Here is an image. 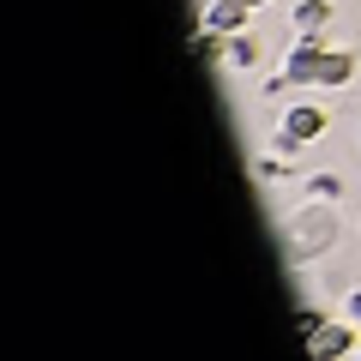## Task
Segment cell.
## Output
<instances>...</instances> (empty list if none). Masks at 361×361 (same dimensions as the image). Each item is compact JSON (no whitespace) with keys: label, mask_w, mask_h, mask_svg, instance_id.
I'll return each instance as SVG.
<instances>
[{"label":"cell","mask_w":361,"mask_h":361,"mask_svg":"<svg viewBox=\"0 0 361 361\" xmlns=\"http://www.w3.org/2000/svg\"><path fill=\"white\" fill-rule=\"evenodd\" d=\"M325 127H331V115H325V103H313V97H295V103L277 115V151L283 157H295V151H307V145H319L325 139Z\"/></svg>","instance_id":"cell-1"},{"label":"cell","mask_w":361,"mask_h":361,"mask_svg":"<svg viewBox=\"0 0 361 361\" xmlns=\"http://www.w3.org/2000/svg\"><path fill=\"white\" fill-rule=\"evenodd\" d=\"M325 42H337V37H295V42L283 49L277 73L289 78V90H313V78H319V61H325Z\"/></svg>","instance_id":"cell-2"},{"label":"cell","mask_w":361,"mask_h":361,"mask_svg":"<svg viewBox=\"0 0 361 361\" xmlns=\"http://www.w3.org/2000/svg\"><path fill=\"white\" fill-rule=\"evenodd\" d=\"M355 349H361V331L343 319V313L325 319L319 337H307V355H313V361H355Z\"/></svg>","instance_id":"cell-3"},{"label":"cell","mask_w":361,"mask_h":361,"mask_svg":"<svg viewBox=\"0 0 361 361\" xmlns=\"http://www.w3.org/2000/svg\"><path fill=\"white\" fill-rule=\"evenodd\" d=\"M199 25L217 30V37H241V30H253V6L247 0H205L199 6Z\"/></svg>","instance_id":"cell-4"},{"label":"cell","mask_w":361,"mask_h":361,"mask_svg":"<svg viewBox=\"0 0 361 361\" xmlns=\"http://www.w3.org/2000/svg\"><path fill=\"white\" fill-rule=\"evenodd\" d=\"M289 30L295 37H337V0H295L289 6Z\"/></svg>","instance_id":"cell-5"},{"label":"cell","mask_w":361,"mask_h":361,"mask_svg":"<svg viewBox=\"0 0 361 361\" xmlns=\"http://www.w3.org/2000/svg\"><path fill=\"white\" fill-rule=\"evenodd\" d=\"M349 78H355V49H343V42H325V61H319L313 90H343Z\"/></svg>","instance_id":"cell-6"},{"label":"cell","mask_w":361,"mask_h":361,"mask_svg":"<svg viewBox=\"0 0 361 361\" xmlns=\"http://www.w3.org/2000/svg\"><path fill=\"white\" fill-rule=\"evenodd\" d=\"M223 66H229V73H253V66H259V37H253V30L229 37V49H223Z\"/></svg>","instance_id":"cell-7"},{"label":"cell","mask_w":361,"mask_h":361,"mask_svg":"<svg viewBox=\"0 0 361 361\" xmlns=\"http://www.w3.org/2000/svg\"><path fill=\"white\" fill-rule=\"evenodd\" d=\"M337 199H343V175H331V169L307 175V205H337Z\"/></svg>","instance_id":"cell-8"},{"label":"cell","mask_w":361,"mask_h":361,"mask_svg":"<svg viewBox=\"0 0 361 361\" xmlns=\"http://www.w3.org/2000/svg\"><path fill=\"white\" fill-rule=\"evenodd\" d=\"M193 49L205 54V61H223V49H229V37H217V30H205V25H199V37H193Z\"/></svg>","instance_id":"cell-9"},{"label":"cell","mask_w":361,"mask_h":361,"mask_svg":"<svg viewBox=\"0 0 361 361\" xmlns=\"http://www.w3.org/2000/svg\"><path fill=\"white\" fill-rule=\"evenodd\" d=\"M295 331H301V337H319V331H325V313H319V307H295Z\"/></svg>","instance_id":"cell-10"},{"label":"cell","mask_w":361,"mask_h":361,"mask_svg":"<svg viewBox=\"0 0 361 361\" xmlns=\"http://www.w3.org/2000/svg\"><path fill=\"white\" fill-rule=\"evenodd\" d=\"M343 319H349V325H355V331H361V283H355V289H349V295H343Z\"/></svg>","instance_id":"cell-11"},{"label":"cell","mask_w":361,"mask_h":361,"mask_svg":"<svg viewBox=\"0 0 361 361\" xmlns=\"http://www.w3.org/2000/svg\"><path fill=\"white\" fill-rule=\"evenodd\" d=\"M247 6H253V13H259V6H271V0H247Z\"/></svg>","instance_id":"cell-12"},{"label":"cell","mask_w":361,"mask_h":361,"mask_svg":"<svg viewBox=\"0 0 361 361\" xmlns=\"http://www.w3.org/2000/svg\"><path fill=\"white\" fill-rule=\"evenodd\" d=\"M355 361H361V349H355Z\"/></svg>","instance_id":"cell-13"}]
</instances>
